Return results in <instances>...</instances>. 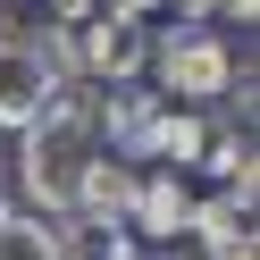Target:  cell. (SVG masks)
Returning <instances> with one entry per match:
<instances>
[{
	"label": "cell",
	"mask_w": 260,
	"mask_h": 260,
	"mask_svg": "<svg viewBox=\"0 0 260 260\" xmlns=\"http://www.w3.org/2000/svg\"><path fill=\"white\" fill-rule=\"evenodd\" d=\"M68 76H51V59L34 42H0V126H25Z\"/></svg>",
	"instance_id": "4"
},
{
	"label": "cell",
	"mask_w": 260,
	"mask_h": 260,
	"mask_svg": "<svg viewBox=\"0 0 260 260\" xmlns=\"http://www.w3.org/2000/svg\"><path fill=\"white\" fill-rule=\"evenodd\" d=\"M202 143H210V126L193 118V101H159L151 109V126H143V159H159V168H202Z\"/></svg>",
	"instance_id": "6"
},
{
	"label": "cell",
	"mask_w": 260,
	"mask_h": 260,
	"mask_svg": "<svg viewBox=\"0 0 260 260\" xmlns=\"http://www.w3.org/2000/svg\"><path fill=\"white\" fill-rule=\"evenodd\" d=\"M92 9H101V0H51V17H59V25H76V17H92Z\"/></svg>",
	"instance_id": "10"
},
{
	"label": "cell",
	"mask_w": 260,
	"mask_h": 260,
	"mask_svg": "<svg viewBox=\"0 0 260 260\" xmlns=\"http://www.w3.org/2000/svg\"><path fill=\"white\" fill-rule=\"evenodd\" d=\"M151 59H159V92H168V101H218V92H235V59H226V42L202 34V25H193V34H168Z\"/></svg>",
	"instance_id": "2"
},
{
	"label": "cell",
	"mask_w": 260,
	"mask_h": 260,
	"mask_svg": "<svg viewBox=\"0 0 260 260\" xmlns=\"http://www.w3.org/2000/svg\"><path fill=\"white\" fill-rule=\"evenodd\" d=\"M168 9H185V17H218V0H168Z\"/></svg>",
	"instance_id": "12"
},
{
	"label": "cell",
	"mask_w": 260,
	"mask_h": 260,
	"mask_svg": "<svg viewBox=\"0 0 260 260\" xmlns=\"http://www.w3.org/2000/svg\"><path fill=\"white\" fill-rule=\"evenodd\" d=\"M101 9H118V17H151L159 0H101Z\"/></svg>",
	"instance_id": "11"
},
{
	"label": "cell",
	"mask_w": 260,
	"mask_h": 260,
	"mask_svg": "<svg viewBox=\"0 0 260 260\" xmlns=\"http://www.w3.org/2000/svg\"><path fill=\"white\" fill-rule=\"evenodd\" d=\"M126 218H135L151 243H176V235H185V218H193V193H185V176H176V168H151V176H135V193H126Z\"/></svg>",
	"instance_id": "5"
},
{
	"label": "cell",
	"mask_w": 260,
	"mask_h": 260,
	"mask_svg": "<svg viewBox=\"0 0 260 260\" xmlns=\"http://www.w3.org/2000/svg\"><path fill=\"white\" fill-rule=\"evenodd\" d=\"M126 193H135V176H126L109 151H92L84 185H76V218H126Z\"/></svg>",
	"instance_id": "8"
},
{
	"label": "cell",
	"mask_w": 260,
	"mask_h": 260,
	"mask_svg": "<svg viewBox=\"0 0 260 260\" xmlns=\"http://www.w3.org/2000/svg\"><path fill=\"white\" fill-rule=\"evenodd\" d=\"M185 235H193V252H202V260H235V252H252V202H243V193L193 202Z\"/></svg>",
	"instance_id": "7"
},
{
	"label": "cell",
	"mask_w": 260,
	"mask_h": 260,
	"mask_svg": "<svg viewBox=\"0 0 260 260\" xmlns=\"http://www.w3.org/2000/svg\"><path fill=\"white\" fill-rule=\"evenodd\" d=\"M9 218H17V202H9V193H0V226H9Z\"/></svg>",
	"instance_id": "13"
},
{
	"label": "cell",
	"mask_w": 260,
	"mask_h": 260,
	"mask_svg": "<svg viewBox=\"0 0 260 260\" xmlns=\"http://www.w3.org/2000/svg\"><path fill=\"white\" fill-rule=\"evenodd\" d=\"M17 176H25V193H34L51 218H76V185H84V168H92V151H101V135H92V101L76 84H59L51 101L34 109V118L17 126Z\"/></svg>",
	"instance_id": "1"
},
{
	"label": "cell",
	"mask_w": 260,
	"mask_h": 260,
	"mask_svg": "<svg viewBox=\"0 0 260 260\" xmlns=\"http://www.w3.org/2000/svg\"><path fill=\"white\" fill-rule=\"evenodd\" d=\"M159 260H202V252H176V243H168V252H159Z\"/></svg>",
	"instance_id": "14"
},
{
	"label": "cell",
	"mask_w": 260,
	"mask_h": 260,
	"mask_svg": "<svg viewBox=\"0 0 260 260\" xmlns=\"http://www.w3.org/2000/svg\"><path fill=\"white\" fill-rule=\"evenodd\" d=\"M0 260H68V252H59V226L9 218V226H0Z\"/></svg>",
	"instance_id": "9"
},
{
	"label": "cell",
	"mask_w": 260,
	"mask_h": 260,
	"mask_svg": "<svg viewBox=\"0 0 260 260\" xmlns=\"http://www.w3.org/2000/svg\"><path fill=\"white\" fill-rule=\"evenodd\" d=\"M68 42H76V68H84V76H101V84H126V76L151 59L143 17H118V9H92V17H76V25H68Z\"/></svg>",
	"instance_id": "3"
}]
</instances>
